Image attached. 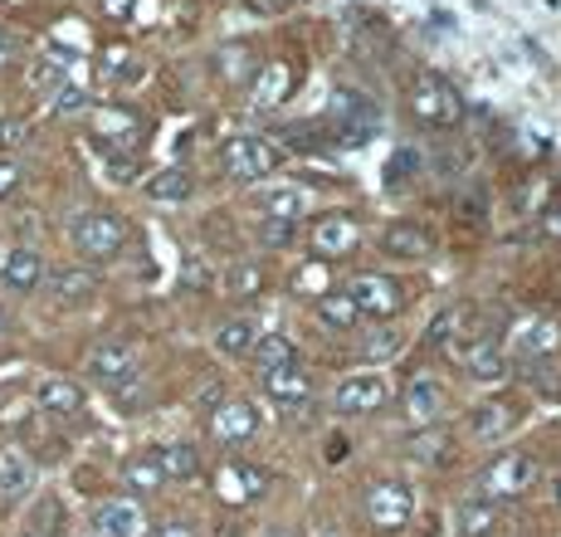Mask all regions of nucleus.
Here are the masks:
<instances>
[{
	"label": "nucleus",
	"instance_id": "nucleus-3",
	"mask_svg": "<svg viewBox=\"0 0 561 537\" xmlns=\"http://www.w3.org/2000/svg\"><path fill=\"white\" fill-rule=\"evenodd\" d=\"M459 113H463V103H459L455 83H445L439 73H430V69L410 79V117H415V123L449 127V123H459Z\"/></svg>",
	"mask_w": 561,
	"mask_h": 537
},
{
	"label": "nucleus",
	"instance_id": "nucleus-19",
	"mask_svg": "<svg viewBox=\"0 0 561 537\" xmlns=\"http://www.w3.org/2000/svg\"><path fill=\"white\" fill-rule=\"evenodd\" d=\"M455 528L463 537H489L493 528H499V503L479 499V493H469V499L455 509Z\"/></svg>",
	"mask_w": 561,
	"mask_h": 537
},
{
	"label": "nucleus",
	"instance_id": "nucleus-29",
	"mask_svg": "<svg viewBox=\"0 0 561 537\" xmlns=\"http://www.w3.org/2000/svg\"><path fill=\"white\" fill-rule=\"evenodd\" d=\"M508 425H513V405L508 401H493V405H479V411H473V435L479 439L503 435Z\"/></svg>",
	"mask_w": 561,
	"mask_h": 537
},
{
	"label": "nucleus",
	"instance_id": "nucleus-38",
	"mask_svg": "<svg viewBox=\"0 0 561 537\" xmlns=\"http://www.w3.org/2000/svg\"><path fill=\"white\" fill-rule=\"evenodd\" d=\"M15 49H20V45L5 35V30H0V69H5V64H15Z\"/></svg>",
	"mask_w": 561,
	"mask_h": 537
},
{
	"label": "nucleus",
	"instance_id": "nucleus-22",
	"mask_svg": "<svg viewBox=\"0 0 561 537\" xmlns=\"http://www.w3.org/2000/svg\"><path fill=\"white\" fill-rule=\"evenodd\" d=\"M259 210H264L274 225H294L298 215H304V191H294V186H268V191H259Z\"/></svg>",
	"mask_w": 561,
	"mask_h": 537
},
{
	"label": "nucleus",
	"instance_id": "nucleus-11",
	"mask_svg": "<svg viewBox=\"0 0 561 537\" xmlns=\"http://www.w3.org/2000/svg\"><path fill=\"white\" fill-rule=\"evenodd\" d=\"M401 415L410 430H435L439 415H445V391L435 381H425V376H415L401 396Z\"/></svg>",
	"mask_w": 561,
	"mask_h": 537
},
{
	"label": "nucleus",
	"instance_id": "nucleus-40",
	"mask_svg": "<svg viewBox=\"0 0 561 537\" xmlns=\"http://www.w3.org/2000/svg\"><path fill=\"white\" fill-rule=\"evenodd\" d=\"M547 230H552V235H561V210H552V215H547Z\"/></svg>",
	"mask_w": 561,
	"mask_h": 537
},
{
	"label": "nucleus",
	"instance_id": "nucleus-14",
	"mask_svg": "<svg viewBox=\"0 0 561 537\" xmlns=\"http://www.w3.org/2000/svg\"><path fill=\"white\" fill-rule=\"evenodd\" d=\"M264 376V396L278 405H304L312 396V376L298 367V362H288V367H274V372H259Z\"/></svg>",
	"mask_w": 561,
	"mask_h": 537
},
{
	"label": "nucleus",
	"instance_id": "nucleus-18",
	"mask_svg": "<svg viewBox=\"0 0 561 537\" xmlns=\"http://www.w3.org/2000/svg\"><path fill=\"white\" fill-rule=\"evenodd\" d=\"M35 401H39V411H49V415H79L83 411V386L64 381V376H45L39 391H35Z\"/></svg>",
	"mask_w": 561,
	"mask_h": 537
},
{
	"label": "nucleus",
	"instance_id": "nucleus-41",
	"mask_svg": "<svg viewBox=\"0 0 561 537\" xmlns=\"http://www.w3.org/2000/svg\"><path fill=\"white\" fill-rule=\"evenodd\" d=\"M5 332H10V318H5V308H0V338H5Z\"/></svg>",
	"mask_w": 561,
	"mask_h": 537
},
{
	"label": "nucleus",
	"instance_id": "nucleus-23",
	"mask_svg": "<svg viewBox=\"0 0 561 537\" xmlns=\"http://www.w3.org/2000/svg\"><path fill=\"white\" fill-rule=\"evenodd\" d=\"M30 483H35L30 459L20 449H0V499H20V493H30Z\"/></svg>",
	"mask_w": 561,
	"mask_h": 537
},
{
	"label": "nucleus",
	"instance_id": "nucleus-1",
	"mask_svg": "<svg viewBox=\"0 0 561 537\" xmlns=\"http://www.w3.org/2000/svg\"><path fill=\"white\" fill-rule=\"evenodd\" d=\"M537 479H542V465H537V455H527V449H508V455L489 459V465L479 469V483H473V493L489 503H503V499H527V493L537 489Z\"/></svg>",
	"mask_w": 561,
	"mask_h": 537
},
{
	"label": "nucleus",
	"instance_id": "nucleus-43",
	"mask_svg": "<svg viewBox=\"0 0 561 537\" xmlns=\"http://www.w3.org/2000/svg\"><path fill=\"white\" fill-rule=\"evenodd\" d=\"M552 499H557V509H561V479H557V489H552Z\"/></svg>",
	"mask_w": 561,
	"mask_h": 537
},
{
	"label": "nucleus",
	"instance_id": "nucleus-37",
	"mask_svg": "<svg viewBox=\"0 0 561 537\" xmlns=\"http://www.w3.org/2000/svg\"><path fill=\"white\" fill-rule=\"evenodd\" d=\"M181 284H186V288H205V284H210V268H205L201 254H191V260H186V274H181Z\"/></svg>",
	"mask_w": 561,
	"mask_h": 537
},
{
	"label": "nucleus",
	"instance_id": "nucleus-24",
	"mask_svg": "<svg viewBox=\"0 0 561 537\" xmlns=\"http://www.w3.org/2000/svg\"><path fill=\"white\" fill-rule=\"evenodd\" d=\"M157 465H161V475H167V483L171 479H196L201 475V455H196V445H186V439H181V445H167V449H157Z\"/></svg>",
	"mask_w": 561,
	"mask_h": 537
},
{
	"label": "nucleus",
	"instance_id": "nucleus-5",
	"mask_svg": "<svg viewBox=\"0 0 561 537\" xmlns=\"http://www.w3.org/2000/svg\"><path fill=\"white\" fill-rule=\"evenodd\" d=\"M342 294L357 304V313L362 318H376V322H386V318H396L405 308V288L396 284L391 274H357Z\"/></svg>",
	"mask_w": 561,
	"mask_h": 537
},
{
	"label": "nucleus",
	"instance_id": "nucleus-15",
	"mask_svg": "<svg viewBox=\"0 0 561 537\" xmlns=\"http://www.w3.org/2000/svg\"><path fill=\"white\" fill-rule=\"evenodd\" d=\"M357 240H362V230L347 215H322L312 225V250L318 254H347V250H357Z\"/></svg>",
	"mask_w": 561,
	"mask_h": 537
},
{
	"label": "nucleus",
	"instance_id": "nucleus-16",
	"mask_svg": "<svg viewBox=\"0 0 561 537\" xmlns=\"http://www.w3.org/2000/svg\"><path fill=\"white\" fill-rule=\"evenodd\" d=\"M99 294V274L93 268H54L49 274V298L54 304H89Z\"/></svg>",
	"mask_w": 561,
	"mask_h": 537
},
{
	"label": "nucleus",
	"instance_id": "nucleus-32",
	"mask_svg": "<svg viewBox=\"0 0 561 537\" xmlns=\"http://www.w3.org/2000/svg\"><path fill=\"white\" fill-rule=\"evenodd\" d=\"M259 284H264V268H259L254 260H240V264H234V268H230V294H234V298L254 294V288H259Z\"/></svg>",
	"mask_w": 561,
	"mask_h": 537
},
{
	"label": "nucleus",
	"instance_id": "nucleus-7",
	"mask_svg": "<svg viewBox=\"0 0 561 537\" xmlns=\"http://www.w3.org/2000/svg\"><path fill=\"white\" fill-rule=\"evenodd\" d=\"M89 376L99 386H107V391H123L127 381H137V347L123 338H103L89 352Z\"/></svg>",
	"mask_w": 561,
	"mask_h": 537
},
{
	"label": "nucleus",
	"instance_id": "nucleus-20",
	"mask_svg": "<svg viewBox=\"0 0 561 537\" xmlns=\"http://www.w3.org/2000/svg\"><path fill=\"white\" fill-rule=\"evenodd\" d=\"M254 342H259L254 318H225L220 328H215V352H220V357H250Z\"/></svg>",
	"mask_w": 561,
	"mask_h": 537
},
{
	"label": "nucleus",
	"instance_id": "nucleus-21",
	"mask_svg": "<svg viewBox=\"0 0 561 537\" xmlns=\"http://www.w3.org/2000/svg\"><path fill=\"white\" fill-rule=\"evenodd\" d=\"M123 483H127V493H161L167 475H161V465H157V449L127 459V465H123Z\"/></svg>",
	"mask_w": 561,
	"mask_h": 537
},
{
	"label": "nucleus",
	"instance_id": "nucleus-10",
	"mask_svg": "<svg viewBox=\"0 0 561 537\" xmlns=\"http://www.w3.org/2000/svg\"><path fill=\"white\" fill-rule=\"evenodd\" d=\"M259 435V411L250 401H225L210 411V439L220 445H250Z\"/></svg>",
	"mask_w": 561,
	"mask_h": 537
},
{
	"label": "nucleus",
	"instance_id": "nucleus-34",
	"mask_svg": "<svg viewBox=\"0 0 561 537\" xmlns=\"http://www.w3.org/2000/svg\"><path fill=\"white\" fill-rule=\"evenodd\" d=\"M25 142H30V123L25 117H5V123H0V147L15 152V147H25Z\"/></svg>",
	"mask_w": 561,
	"mask_h": 537
},
{
	"label": "nucleus",
	"instance_id": "nucleus-17",
	"mask_svg": "<svg viewBox=\"0 0 561 537\" xmlns=\"http://www.w3.org/2000/svg\"><path fill=\"white\" fill-rule=\"evenodd\" d=\"M463 372H469L473 381H503V376H508V357L493 347V338H479L463 347Z\"/></svg>",
	"mask_w": 561,
	"mask_h": 537
},
{
	"label": "nucleus",
	"instance_id": "nucleus-2",
	"mask_svg": "<svg viewBox=\"0 0 561 537\" xmlns=\"http://www.w3.org/2000/svg\"><path fill=\"white\" fill-rule=\"evenodd\" d=\"M69 240H73V250H79L83 260L107 264V260H117V254H123L127 220H123V215H113V210H83L79 220L69 225Z\"/></svg>",
	"mask_w": 561,
	"mask_h": 537
},
{
	"label": "nucleus",
	"instance_id": "nucleus-8",
	"mask_svg": "<svg viewBox=\"0 0 561 537\" xmlns=\"http://www.w3.org/2000/svg\"><path fill=\"white\" fill-rule=\"evenodd\" d=\"M386 401H391V381H386L381 372H362V376H347V381L337 386L332 411L337 415H376V411H386Z\"/></svg>",
	"mask_w": 561,
	"mask_h": 537
},
{
	"label": "nucleus",
	"instance_id": "nucleus-30",
	"mask_svg": "<svg viewBox=\"0 0 561 537\" xmlns=\"http://www.w3.org/2000/svg\"><path fill=\"white\" fill-rule=\"evenodd\" d=\"M49 113H54V117H79V113H89V93H83L79 83H59V89L49 93Z\"/></svg>",
	"mask_w": 561,
	"mask_h": 537
},
{
	"label": "nucleus",
	"instance_id": "nucleus-35",
	"mask_svg": "<svg viewBox=\"0 0 561 537\" xmlns=\"http://www.w3.org/2000/svg\"><path fill=\"white\" fill-rule=\"evenodd\" d=\"M20 181H25V171H20L15 157H0V201H10L20 191Z\"/></svg>",
	"mask_w": 561,
	"mask_h": 537
},
{
	"label": "nucleus",
	"instance_id": "nucleus-25",
	"mask_svg": "<svg viewBox=\"0 0 561 537\" xmlns=\"http://www.w3.org/2000/svg\"><path fill=\"white\" fill-rule=\"evenodd\" d=\"M191 191H196V176H191L186 167H167V171H157V176L147 181V196L152 201H186Z\"/></svg>",
	"mask_w": 561,
	"mask_h": 537
},
{
	"label": "nucleus",
	"instance_id": "nucleus-27",
	"mask_svg": "<svg viewBox=\"0 0 561 537\" xmlns=\"http://www.w3.org/2000/svg\"><path fill=\"white\" fill-rule=\"evenodd\" d=\"M318 318H322V328H332V332H352L362 322V313H357V304H352L347 294H328L318 304Z\"/></svg>",
	"mask_w": 561,
	"mask_h": 537
},
{
	"label": "nucleus",
	"instance_id": "nucleus-33",
	"mask_svg": "<svg viewBox=\"0 0 561 537\" xmlns=\"http://www.w3.org/2000/svg\"><path fill=\"white\" fill-rule=\"evenodd\" d=\"M30 83L54 93L59 83H69V79H64V64H59V59H35V64H30Z\"/></svg>",
	"mask_w": 561,
	"mask_h": 537
},
{
	"label": "nucleus",
	"instance_id": "nucleus-28",
	"mask_svg": "<svg viewBox=\"0 0 561 537\" xmlns=\"http://www.w3.org/2000/svg\"><path fill=\"white\" fill-rule=\"evenodd\" d=\"M557 347H561L557 322H533V328H523V338H517L523 357H547V352H557Z\"/></svg>",
	"mask_w": 561,
	"mask_h": 537
},
{
	"label": "nucleus",
	"instance_id": "nucleus-44",
	"mask_svg": "<svg viewBox=\"0 0 561 537\" xmlns=\"http://www.w3.org/2000/svg\"><path fill=\"white\" fill-rule=\"evenodd\" d=\"M20 537H39V533H20Z\"/></svg>",
	"mask_w": 561,
	"mask_h": 537
},
{
	"label": "nucleus",
	"instance_id": "nucleus-6",
	"mask_svg": "<svg viewBox=\"0 0 561 537\" xmlns=\"http://www.w3.org/2000/svg\"><path fill=\"white\" fill-rule=\"evenodd\" d=\"M274 167H278V152L264 137H230L220 152V171L230 181H264Z\"/></svg>",
	"mask_w": 561,
	"mask_h": 537
},
{
	"label": "nucleus",
	"instance_id": "nucleus-26",
	"mask_svg": "<svg viewBox=\"0 0 561 537\" xmlns=\"http://www.w3.org/2000/svg\"><path fill=\"white\" fill-rule=\"evenodd\" d=\"M250 357L259 362V372H274V367H288V362H298V352H294V338H284V332H264V338L254 342Z\"/></svg>",
	"mask_w": 561,
	"mask_h": 537
},
{
	"label": "nucleus",
	"instance_id": "nucleus-12",
	"mask_svg": "<svg viewBox=\"0 0 561 537\" xmlns=\"http://www.w3.org/2000/svg\"><path fill=\"white\" fill-rule=\"evenodd\" d=\"M381 250L391 254V260H425V254L435 250V240H430V230L420 220H391L381 230Z\"/></svg>",
	"mask_w": 561,
	"mask_h": 537
},
{
	"label": "nucleus",
	"instance_id": "nucleus-42",
	"mask_svg": "<svg viewBox=\"0 0 561 537\" xmlns=\"http://www.w3.org/2000/svg\"><path fill=\"white\" fill-rule=\"evenodd\" d=\"M259 537H294V533H284V528H268V533H259Z\"/></svg>",
	"mask_w": 561,
	"mask_h": 537
},
{
	"label": "nucleus",
	"instance_id": "nucleus-9",
	"mask_svg": "<svg viewBox=\"0 0 561 537\" xmlns=\"http://www.w3.org/2000/svg\"><path fill=\"white\" fill-rule=\"evenodd\" d=\"M93 533L99 537H147L152 523H147V513L137 499H107L93 509Z\"/></svg>",
	"mask_w": 561,
	"mask_h": 537
},
{
	"label": "nucleus",
	"instance_id": "nucleus-31",
	"mask_svg": "<svg viewBox=\"0 0 561 537\" xmlns=\"http://www.w3.org/2000/svg\"><path fill=\"white\" fill-rule=\"evenodd\" d=\"M366 362H391L396 357V352H401V332H396V328H386V322H381V328H376L371 332V338H366Z\"/></svg>",
	"mask_w": 561,
	"mask_h": 537
},
{
	"label": "nucleus",
	"instance_id": "nucleus-39",
	"mask_svg": "<svg viewBox=\"0 0 561 537\" xmlns=\"http://www.w3.org/2000/svg\"><path fill=\"white\" fill-rule=\"evenodd\" d=\"M259 10H268V15H278V10H288V5H304V0H254Z\"/></svg>",
	"mask_w": 561,
	"mask_h": 537
},
{
	"label": "nucleus",
	"instance_id": "nucleus-36",
	"mask_svg": "<svg viewBox=\"0 0 561 537\" xmlns=\"http://www.w3.org/2000/svg\"><path fill=\"white\" fill-rule=\"evenodd\" d=\"M147 537H201V533H196V523H186V518H167V523H157Z\"/></svg>",
	"mask_w": 561,
	"mask_h": 537
},
{
	"label": "nucleus",
	"instance_id": "nucleus-4",
	"mask_svg": "<svg viewBox=\"0 0 561 537\" xmlns=\"http://www.w3.org/2000/svg\"><path fill=\"white\" fill-rule=\"evenodd\" d=\"M362 513L376 533H401L410 523V513H415V493L401 479H376L362 499Z\"/></svg>",
	"mask_w": 561,
	"mask_h": 537
},
{
	"label": "nucleus",
	"instance_id": "nucleus-13",
	"mask_svg": "<svg viewBox=\"0 0 561 537\" xmlns=\"http://www.w3.org/2000/svg\"><path fill=\"white\" fill-rule=\"evenodd\" d=\"M0 284H5L10 294H35V288L45 284V260H39V250L0 254Z\"/></svg>",
	"mask_w": 561,
	"mask_h": 537
}]
</instances>
